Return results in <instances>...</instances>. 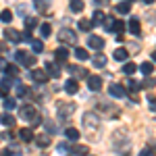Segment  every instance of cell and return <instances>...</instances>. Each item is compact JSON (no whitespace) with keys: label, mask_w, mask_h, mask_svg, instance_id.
<instances>
[{"label":"cell","mask_w":156,"mask_h":156,"mask_svg":"<svg viewBox=\"0 0 156 156\" xmlns=\"http://www.w3.org/2000/svg\"><path fill=\"white\" fill-rule=\"evenodd\" d=\"M15 60L19 62V65H23V67H27V69H31L34 65H36V56L34 54H29V52H25V50H17L15 52Z\"/></svg>","instance_id":"obj_1"},{"label":"cell","mask_w":156,"mask_h":156,"mask_svg":"<svg viewBox=\"0 0 156 156\" xmlns=\"http://www.w3.org/2000/svg\"><path fill=\"white\" fill-rule=\"evenodd\" d=\"M58 40L65 42V44H77V34L73 29H69V27H62L58 31Z\"/></svg>","instance_id":"obj_2"},{"label":"cell","mask_w":156,"mask_h":156,"mask_svg":"<svg viewBox=\"0 0 156 156\" xmlns=\"http://www.w3.org/2000/svg\"><path fill=\"white\" fill-rule=\"evenodd\" d=\"M75 112V104L73 102H58V117L60 119H69Z\"/></svg>","instance_id":"obj_3"},{"label":"cell","mask_w":156,"mask_h":156,"mask_svg":"<svg viewBox=\"0 0 156 156\" xmlns=\"http://www.w3.org/2000/svg\"><path fill=\"white\" fill-rule=\"evenodd\" d=\"M36 115L37 112H36V106H34V104H23V106L19 108V117L25 119V121H31Z\"/></svg>","instance_id":"obj_4"},{"label":"cell","mask_w":156,"mask_h":156,"mask_svg":"<svg viewBox=\"0 0 156 156\" xmlns=\"http://www.w3.org/2000/svg\"><path fill=\"white\" fill-rule=\"evenodd\" d=\"M29 77H31L36 83H46V81H48V73L44 71V69H31Z\"/></svg>","instance_id":"obj_5"},{"label":"cell","mask_w":156,"mask_h":156,"mask_svg":"<svg viewBox=\"0 0 156 156\" xmlns=\"http://www.w3.org/2000/svg\"><path fill=\"white\" fill-rule=\"evenodd\" d=\"M108 94H110L112 98H125V96H127V90H125L121 83H110V87H108Z\"/></svg>","instance_id":"obj_6"},{"label":"cell","mask_w":156,"mask_h":156,"mask_svg":"<svg viewBox=\"0 0 156 156\" xmlns=\"http://www.w3.org/2000/svg\"><path fill=\"white\" fill-rule=\"evenodd\" d=\"M87 87H90L92 92H100V90H102V77H98V75H87Z\"/></svg>","instance_id":"obj_7"},{"label":"cell","mask_w":156,"mask_h":156,"mask_svg":"<svg viewBox=\"0 0 156 156\" xmlns=\"http://www.w3.org/2000/svg\"><path fill=\"white\" fill-rule=\"evenodd\" d=\"M4 37H6L9 42H12V44H19V42H23V36H21L17 29H12V27L4 29Z\"/></svg>","instance_id":"obj_8"},{"label":"cell","mask_w":156,"mask_h":156,"mask_svg":"<svg viewBox=\"0 0 156 156\" xmlns=\"http://www.w3.org/2000/svg\"><path fill=\"white\" fill-rule=\"evenodd\" d=\"M87 46L100 52V50L104 48V37H100V36H90V37H87Z\"/></svg>","instance_id":"obj_9"},{"label":"cell","mask_w":156,"mask_h":156,"mask_svg":"<svg viewBox=\"0 0 156 156\" xmlns=\"http://www.w3.org/2000/svg\"><path fill=\"white\" fill-rule=\"evenodd\" d=\"M46 73H48V77L58 79V77H60V67H58V62H46Z\"/></svg>","instance_id":"obj_10"},{"label":"cell","mask_w":156,"mask_h":156,"mask_svg":"<svg viewBox=\"0 0 156 156\" xmlns=\"http://www.w3.org/2000/svg\"><path fill=\"white\" fill-rule=\"evenodd\" d=\"M54 56H56V62H58V65L67 62V58H69V50H67V46H65V48H62V46L56 48L54 50Z\"/></svg>","instance_id":"obj_11"},{"label":"cell","mask_w":156,"mask_h":156,"mask_svg":"<svg viewBox=\"0 0 156 156\" xmlns=\"http://www.w3.org/2000/svg\"><path fill=\"white\" fill-rule=\"evenodd\" d=\"M92 58V62H94V67L96 69H102V67H106V56L102 54V52H96L94 56H90Z\"/></svg>","instance_id":"obj_12"},{"label":"cell","mask_w":156,"mask_h":156,"mask_svg":"<svg viewBox=\"0 0 156 156\" xmlns=\"http://www.w3.org/2000/svg\"><path fill=\"white\" fill-rule=\"evenodd\" d=\"M127 29L131 31L133 36H140V34H142V27H140V19H137V17H131V21H129V25H127Z\"/></svg>","instance_id":"obj_13"},{"label":"cell","mask_w":156,"mask_h":156,"mask_svg":"<svg viewBox=\"0 0 156 156\" xmlns=\"http://www.w3.org/2000/svg\"><path fill=\"white\" fill-rule=\"evenodd\" d=\"M65 137H67L69 142H77V140L81 137V133H79V129H75V127H67V129H65Z\"/></svg>","instance_id":"obj_14"},{"label":"cell","mask_w":156,"mask_h":156,"mask_svg":"<svg viewBox=\"0 0 156 156\" xmlns=\"http://www.w3.org/2000/svg\"><path fill=\"white\" fill-rule=\"evenodd\" d=\"M77 90H79V83H77V79H67L65 81V92L67 94H77Z\"/></svg>","instance_id":"obj_15"},{"label":"cell","mask_w":156,"mask_h":156,"mask_svg":"<svg viewBox=\"0 0 156 156\" xmlns=\"http://www.w3.org/2000/svg\"><path fill=\"white\" fill-rule=\"evenodd\" d=\"M96 106L100 108L102 112H106L108 117H117V115H119V110H117V108H110V104H106V102H100V104H96Z\"/></svg>","instance_id":"obj_16"},{"label":"cell","mask_w":156,"mask_h":156,"mask_svg":"<svg viewBox=\"0 0 156 156\" xmlns=\"http://www.w3.org/2000/svg\"><path fill=\"white\" fill-rule=\"evenodd\" d=\"M83 121H85V127H87V129H94L98 123H100V121L96 119V115H92V112H87V115L83 117Z\"/></svg>","instance_id":"obj_17"},{"label":"cell","mask_w":156,"mask_h":156,"mask_svg":"<svg viewBox=\"0 0 156 156\" xmlns=\"http://www.w3.org/2000/svg\"><path fill=\"white\" fill-rule=\"evenodd\" d=\"M19 137H21L23 142H31L36 135H34V129H29V127H23V129L19 131Z\"/></svg>","instance_id":"obj_18"},{"label":"cell","mask_w":156,"mask_h":156,"mask_svg":"<svg viewBox=\"0 0 156 156\" xmlns=\"http://www.w3.org/2000/svg\"><path fill=\"white\" fill-rule=\"evenodd\" d=\"M104 19H106V15L96 9V11H94V17H92L90 21H92V25H102V23H104Z\"/></svg>","instance_id":"obj_19"},{"label":"cell","mask_w":156,"mask_h":156,"mask_svg":"<svg viewBox=\"0 0 156 156\" xmlns=\"http://www.w3.org/2000/svg\"><path fill=\"white\" fill-rule=\"evenodd\" d=\"M69 9H71L73 12H81L85 9V2L83 0H71V2H69Z\"/></svg>","instance_id":"obj_20"},{"label":"cell","mask_w":156,"mask_h":156,"mask_svg":"<svg viewBox=\"0 0 156 156\" xmlns=\"http://www.w3.org/2000/svg\"><path fill=\"white\" fill-rule=\"evenodd\" d=\"M117 12H121V15H127V12H131V2H127V0L119 2V4H117Z\"/></svg>","instance_id":"obj_21"},{"label":"cell","mask_w":156,"mask_h":156,"mask_svg":"<svg viewBox=\"0 0 156 156\" xmlns=\"http://www.w3.org/2000/svg\"><path fill=\"white\" fill-rule=\"evenodd\" d=\"M140 69H142V73H144L146 77H150V75L154 73V62L146 60V62H142V67H140Z\"/></svg>","instance_id":"obj_22"},{"label":"cell","mask_w":156,"mask_h":156,"mask_svg":"<svg viewBox=\"0 0 156 156\" xmlns=\"http://www.w3.org/2000/svg\"><path fill=\"white\" fill-rule=\"evenodd\" d=\"M69 73H73L75 77H87V71L81 69V67H77V65H71L69 67Z\"/></svg>","instance_id":"obj_23"},{"label":"cell","mask_w":156,"mask_h":156,"mask_svg":"<svg viewBox=\"0 0 156 156\" xmlns=\"http://www.w3.org/2000/svg\"><path fill=\"white\" fill-rule=\"evenodd\" d=\"M0 123H2L4 127H11V125H15V117L9 115V112H4V115H0Z\"/></svg>","instance_id":"obj_24"},{"label":"cell","mask_w":156,"mask_h":156,"mask_svg":"<svg viewBox=\"0 0 156 156\" xmlns=\"http://www.w3.org/2000/svg\"><path fill=\"white\" fill-rule=\"evenodd\" d=\"M135 71H137V65H135V62H125V65H123V71H121V73H125V75H129V77H131Z\"/></svg>","instance_id":"obj_25"},{"label":"cell","mask_w":156,"mask_h":156,"mask_svg":"<svg viewBox=\"0 0 156 156\" xmlns=\"http://www.w3.org/2000/svg\"><path fill=\"white\" fill-rule=\"evenodd\" d=\"M75 58H77V60H87V58H90V52L79 46V48H75Z\"/></svg>","instance_id":"obj_26"},{"label":"cell","mask_w":156,"mask_h":156,"mask_svg":"<svg viewBox=\"0 0 156 156\" xmlns=\"http://www.w3.org/2000/svg\"><path fill=\"white\" fill-rule=\"evenodd\" d=\"M50 2H52V0H34V6H36L40 12H44L50 6Z\"/></svg>","instance_id":"obj_27"},{"label":"cell","mask_w":156,"mask_h":156,"mask_svg":"<svg viewBox=\"0 0 156 156\" xmlns=\"http://www.w3.org/2000/svg\"><path fill=\"white\" fill-rule=\"evenodd\" d=\"M112 31H117V36H123V31H125V21L115 19V23H112Z\"/></svg>","instance_id":"obj_28"},{"label":"cell","mask_w":156,"mask_h":156,"mask_svg":"<svg viewBox=\"0 0 156 156\" xmlns=\"http://www.w3.org/2000/svg\"><path fill=\"white\" fill-rule=\"evenodd\" d=\"M112 56H115V60H127V56H129V52H127L125 48H117Z\"/></svg>","instance_id":"obj_29"},{"label":"cell","mask_w":156,"mask_h":156,"mask_svg":"<svg viewBox=\"0 0 156 156\" xmlns=\"http://www.w3.org/2000/svg\"><path fill=\"white\" fill-rule=\"evenodd\" d=\"M36 27H37V19H31V17L25 19V29H27V34H31Z\"/></svg>","instance_id":"obj_30"},{"label":"cell","mask_w":156,"mask_h":156,"mask_svg":"<svg viewBox=\"0 0 156 156\" xmlns=\"http://www.w3.org/2000/svg\"><path fill=\"white\" fill-rule=\"evenodd\" d=\"M77 27H79L81 31H92V27H94V25H92V21H90V19H81V21L77 23Z\"/></svg>","instance_id":"obj_31"},{"label":"cell","mask_w":156,"mask_h":156,"mask_svg":"<svg viewBox=\"0 0 156 156\" xmlns=\"http://www.w3.org/2000/svg\"><path fill=\"white\" fill-rule=\"evenodd\" d=\"M31 50H34L36 54L44 52V42H42V40H31Z\"/></svg>","instance_id":"obj_32"},{"label":"cell","mask_w":156,"mask_h":156,"mask_svg":"<svg viewBox=\"0 0 156 156\" xmlns=\"http://www.w3.org/2000/svg\"><path fill=\"white\" fill-rule=\"evenodd\" d=\"M2 106L6 108V110H12V108L17 106V100H15L12 96H6V98H4V102H2Z\"/></svg>","instance_id":"obj_33"},{"label":"cell","mask_w":156,"mask_h":156,"mask_svg":"<svg viewBox=\"0 0 156 156\" xmlns=\"http://www.w3.org/2000/svg\"><path fill=\"white\" fill-rule=\"evenodd\" d=\"M71 148H73V146H69V144H58L56 150H58L60 156H71Z\"/></svg>","instance_id":"obj_34"},{"label":"cell","mask_w":156,"mask_h":156,"mask_svg":"<svg viewBox=\"0 0 156 156\" xmlns=\"http://www.w3.org/2000/svg\"><path fill=\"white\" fill-rule=\"evenodd\" d=\"M0 21H2V23H11V21H12V11L4 9V11L0 12Z\"/></svg>","instance_id":"obj_35"},{"label":"cell","mask_w":156,"mask_h":156,"mask_svg":"<svg viewBox=\"0 0 156 156\" xmlns=\"http://www.w3.org/2000/svg\"><path fill=\"white\" fill-rule=\"evenodd\" d=\"M36 140V144L40 146V148H46V146H50V137L48 135H40V137H34Z\"/></svg>","instance_id":"obj_36"},{"label":"cell","mask_w":156,"mask_h":156,"mask_svg":"<svg viewBox=\"0 0 156 156\" xmlns=\"http://www.w3.org/2000/svg\"><path fill=\"white\" fill-rule=\"evenodd\" d=\"M50 31H52V27H50V23H42L40 25V34H42V37H48Z\"/></svg>","instance_id":"obj_37"},{"label":"cell","mask_w":156,"mask_h":156,"mask_svg":"<svg viewBox=\"0 0 156 156\" xmlns=\"http://www.w3.org/2000/svg\"><path fill=\"white\" fill-rule=\"evenodd\" d=\"M127 87H129L131 92H140V90H142V83L135 81V79H129V81H127Z\"/></svg>","instance_id":"obj_38"},{"label":"cell","mask_w":156,"mask_h":156,"mask_svg":"<svg viewBox=\"0 0 156 156\" xmlns=\"http://www.w3.org/2000/svg\"><path fill=\"white\" fill-rule=\"evenodd\" d=\"M71 154H87V148L85 146H75V148H71Z\"/></svg>","instance_id":"obj_39"},{"label":"cell","mask_w":156,"mask_h":156,"mask_svg":"<svg viewBox=\"0 0 156 156\" xmlns=\"http://www.w3.org/2000/svg\"><path fill=\"white\" fill-rule=\"evenodd\" d=\"M112 23H115V17H106L104 19V29L106 31H112Z\"/></svg>","instance_id":"obj_40"},{"label":"cell","mask_w":156,"mask_h":156,"mask_svg":"<svg viewBox=\"0 0 156 156\" xmlns=\"http://www.w3.org/2000/svg\"><path fill=\"white\" fill-rule=\"evenodd\" d=\"M46 131H48V133H56V131H58V127H56L52 121H46Z\"/></svg>","instance_id":"obj_41"},{"label":"cell","mask_w":156,"mask_h":156,"mask_svg":"<svg viewBox=\"0 0 156 156\" xmlns=\"http://www.w3.org/2000/svg\"><path fill=\"white\" fill-rule=\"evenodd\" d=\"M29 123H31V127H29V129H34V127H37V125H42V117H40V115H36V117L29 121Z\"/></svg>","instance_id":"obj_42"},{"label":"cell","mask_w":156,"mask_h":156,"mask_svg":"<svg viewBox=\"0 0 156 156\" xmlns=\"http://www.w3.org/2000/svg\"><path fill=\"white\" fill-rule=\"evenodd\" d=\"M142 87H146V90H148V87H154V79H152V75H150V77H146V81H144Z\"/></svg>","instance_id":"obj_43"},{"label":"cell","mask_w":156,"mask_h":156,"mask_svg":"<svg viewBox=\"0 0 156 156\" xmlns=\"http://www.w3.org/2000/svg\"><path fill=\"white\" fill-rule=\"evenodd\" d=\"M140 156H154V150H152V146H150V148H144V150L140 152Z\"/></svg>","instance_id":"obj_44"},{"label":"cell","mask_w":156,"mask_h":156,"mask_svg":"<svg viewBox=\"0 0 156 156\" xmlns=\"http://www.w3.org/2000/svg\"><path fill=\"white\" fill-rule=\"evenodd\" d=\"M6 96H9V87L0 83V98H6Z\"/></svg>","instance_id":"obj_45"},{"label":"cell","mask_w":156,"mask_h":156,"mask_svg":"<svg viewBox=\"0 0 156 156\" xmlns=\"http://www.w3.org/2000/svg\"><path fill=\"white\" fill-rule=\"evenodd\" d=\"M0 137L9 142V140H12V133H11V131H4V133H2V135H0Z\"/></svg>","instance_id":"obj_46"},{"label":"cell","mask_w":156,"mask_h":156,"mask_svg":"<svg viewBox=\"0 0 156 156\" xmlns=\"http://www.w3.org/2000/svg\"><path fill=\"white\" fill-rule=\"evenodd\" d=\"M0 156H11V150H2V152H0Z\"/></svg>","instance_id":"obj_47"},{"label":"cell","mask_w":156,"mask_h":156,"mask_svg":"<svg viewBox=\"0 0 156 156\" xmlns=\"http://www.w3.org/2000/svg\"><path fill=\"white\" fill-rule=\"evenodd\" d=\"M144 2H146V4H152V2H154V0H144Z\"/></svg>","instance_id":"obj_48"},{"label":"cell","mask_w":156,"mask_h":156,"mask_svg":"<svg viewBox=\"0 0 156 156\" xmlns=\"http://www.w3.org/2000/svg\"><path fill=\"white\" fill-rule=\"evenodd\" d=\"M0 52H4V44H0Z\"/></svg>","instance_id":"obj_49"}]
</instances>
